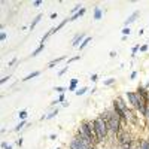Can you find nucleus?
Listing matches in <instances>:
<instances>
[{
  "label": "nucleus",
  "mask_w": 149,
  "mask_h": 149,
  "mask_svg": "<svg viewBox=\"0 0 149 149\" xmlns=\"http://www.w3.org/2000/svg\"><path fill=\"white\" fill-rule=\"evenodd\" d=\"M95 122V128H97V134H98V143L103 142L106 137H107V133H109V125L100 118V116H97L94 119Z\"/></svg>",
  "instance_id": "obj_1"
},
{
  "label": "nucleus",
  "mask_w": 149,
  "mask_h": 149,
  "mask_svg": "<svg viewBox=\"0 0 149 149\" xmlns=\"http://www.w3.org/2000/svg\"><path fill=\"white\" fill-rule=\"evenodd\" d=\"M107 125H109V131H110L112 134H115V136L121 131V118L115 113V112H112Z\"/></svg>",
  "instance_id": "obj_2"
},
{
  "label": "nucleus",
  "mask_w": 149,
  "mask_h": 149,
  "mask_svg": "<svg viewBox=\"0 0 149 149\" xmlns=\"http://www.w3.org/2000/svg\"><path fill=\"white\" fill-rule=\"evenodd\" d=\"M116 137H118V142H119V145H122L124 148H128V145L131 143V140H133V137H131V134L128 133V131H119L118 134H116Z\"/></svg>",
  "instance_id": "obj_3"
},
{
  "label": "nucleus",
  "mask_w": 149,
  "mask_h": 149,
  "mask_svg": "<svg viewBox=\"0 0 149 149\" xmlns=\"http://www.w3.org/2000/svg\"><path fill=\"white\" fill-rule=\"evenodd\" d=\"M70 149H95V146H88L86 143H84L82 140H79L78 137H74V139H72V142H70Z\"/></svg>",
  "instance_id": "obj_4"
},
{
  "label": "nucleus",
  "mask_w": 149,
  "mask_h": 149,
  "mask_svg": "<svg viewBox=\"0 0 149 149\" xmlns=\"http://www.w3.org/2000/svg\"><path fill=\"white\" fill-rule=\"evenodd\" d=\"M127 98H128V102H130V104L133 106V107H136V110H137V107H139V95H137V93H133V91H127Z\"/></svg>",
  "instance_id": "obj_5"
},
{
  "label": "nucleus",
  "mask_w": 149,
  "mask_h": 149,
  "mask_svg": "<svg viewBox=\"0 0 149 149\" xmlns=\"http://www.w3.org/2000/svg\"><path fill=\"white\" fill-rule=\"evenodd\" d=\"M85 40V34L84 33H79V34H76L73 37V42H72V45L73 46H81V42H84Z\"/></svg>",
  "instance_id": "obj_6"
},
{
  "label": "nucleus",
  "mask_w": 149,
  "mask_h": 149,
  "mask_svg": "<svg viewBox=\"0 0 149 149\" xmlns=\"http://www.w3.org/2000/svg\"><path fill=\"white\" fill-rule=\"evenodd\" d=\"M137 17H139V10H134L133 14L125 19V26H128V24H131V22H134L136 19H137Z\"/></svg>",
  "instance_id": "obj_7"
},
{
  "label": "nucleus",
  "mask_w": 149,
  "mask_h": 149,
  "mask_svg": "<svg viewBox=\"0 0 149 149\" xmlns=\"http://www.w3.org/2000/svg\"><path fill=\"white\" fill-rule=\"evenodd\" d=\"M85 10H86V9H85V8H82V9H81L79 12H76V14H74V15H72V17H70L69 19H70V21H74V19H78V18L84 17V14H85Z\"/></svg>",
  "instance_id": "obj_8"
},
{
  "label": "nucleus",
  "mask_w": 149,
  "mask_h": 149,
  "mask_svg": "<svg viewBox=\"0 0 149 149\" xmlns=\"http://www.w3.org/2000/svg\"><path fill=\"white\" fill-rule=\"evenodd\" d=\"M43 48H45V43H40L39 46H37L36 49H34V51H33V54H31V57H36L37 54H40L42 51H43Z\"/></svg>",
  "instance_id": "obj_9"
},
{
  "label": "nucleus",
  "mask_w": 149,
  "mask_h": 149,
  "mask_svg": "<svg viewBox=\"0 0 149 149\" xmlns=\"http://www.w3.org/2000/svg\"><path fill=\"white\" fill-rule=\"evenodd\" d=\"M39 74H40V72H33V73H30V74H27V76L26 78H22V81H30V79H33V78H36V76H39Z\"/></svg>",
  "instance_id": "obj_10"
},
{
  "label": "nucleus",
  "mask_w": 149,
  "mask_h": 149,
  "mask_svg": "<svg viewBox=\"0 0 149 149\" xmlns=\"http://www.w3.org/2000/svg\"><path fill=\"white\" fill-rule=\"evenodd\" d=\"M40 19H42V14H39V15H37V17H36V18L33 19V22H31V26H30V29L33 30V29H34V27L37 26V24H39V21H40Z\"/></svg>",
  "instance_id": "obj_11"
},
{
  "label": "nucleus",
  "mask_w": 149,
  "mask_h": 149,
  "mask_svg": "<svg viewBox=\"0 0 149 149\" xmlns=\"http://www.w3.org/2000/svg\"><path fill=\"white\" fill-rule=\"evenodd\" d=\"M102 15H103L102 9H100V8H95V9H94V19H100Z\"/></svg>",
  "instance_id": "obj_12"
},
{
  "label": "nucleus",
  "mask_w": 149,
  "mask_h": 149,
  "mask_svg": "<svg viewBox=\"0 0 149 149\" xmlns=\"http://www.w3.org/2000/svg\"><path fill=\"white\" fill-rule=\"evenodd\" d=\"M63 60H64V57H58V58H55V60H52V61H51V63H49V64H48V67H49V69H52V67H54V66H55L57 63H60V61H63Z\"/></svg>",
  "instance_id": "obj_13"
},
{
  "label": "nucleus",
  "mask_w": 149,
  "mask_h": 149,
  "mask_svg": "<svg viewBox=\"0 0 149 149\" xmlns=\"http://www.w3.org/2000/svg\"><path fill=\"white\" fill-rule=\"evenodd\" d=\"M76 85H78V79H72L70 81V86H69V91H74V90H76Z\"/></svg>",
  "instance_id": "obj_14"
},
{
  "label": "nucleus",
  "mask_w": 149,
  "mask_h": 149,
  "mask_svg": "<svg viewBox=\"0 0 149 149\" xmlns=\"http://www.w3.org/2000/svg\"><path fill=\"white\" fill-rule=\"evenodd\" d=\"M69 21H70V19H69V18H66V19H64V21H61V22H60V24H58V26H57V27H55V30H57V31H58V30H61V29H63V27H64V26H66V24H67V22H69Z\"/></svg>",
  "instance_id": "obj_15"
},
{
  "label": "nucleus",
  "mask_w": 149,
  "mask_h": 149,
  "mask_svg": "<svg viewBox=\"0 0 149 149\" xmlns=\"http://www.w3.org/2000/svg\"><path fill=\"white\" fill-rule=\"evenodd\" d=\"M91 40H93V37H85V40H84V42L81 43V46H79V49H84V48H85L86 45H88V43H90Z\"/></svg>",
  "instance_id": "obj_16"
},
{
  "label": "nucleus",
  "mask_w": 149,
  "mask_h": 149,
  "mask_svg": "<svg viewBox=\"0 0 149 149\" xmlns=\"http://www.w3.org/2000/svg\"><path fill=\"white\" fill-rule=\"evenodd\" d=\"M140 149H149V140L146 139L140 140Z\"/></svg>",
  "instance_id": "obj_17"
},
{
  "label": "nucleus",
  "mask_w": 149,
  "mask_h": 149,
  "mask_svg": "<svg viewBox=\"0 0 149 149\" xmlns=\"http://www.w3.org/2000/svg\"><path fill=\"white\" fill-rule=\"evenodd\" d=\"M57 115H58V109L52 110V112H51V113H49V115H46V119H52V118H55Z\"/></svg>",
  "instance_id": "obj_18"
},
{
  "label": "nucleus",
  "mask_w": 149,
  "mask_h": 149,
  "mask_svg": "<svg viewBox=\"0 0 149 149\" xmlns=\"http://www.w3.org/2000/svg\"><path fill=\"white\" fill-rule=\"evenodd\" d=\"M26 118H27V110H21L19 112V119L21 121H26Z\"/></svg>",
  "instance_id": "obj_19"
},
{
  "label": "nucleus",
  "mask_w": 149,
  "mask_h": 149,
  "mask_svg": "<svg viewBox=\"0 0 149 149\" xmlns=\"http://www.w3.org/2000/svg\"><path fill=\"white\" fill-rule=\"evenodd\" d=\"M24 125H26V121H21V122L18 124V125L15 127V131H19V130H22V128H24Z\"/></svg>",
  "instance_id": "obj_20"
},
{
  "label": "nucleus",
  "mask_w": 149,
  "mask_h": 149,
  "mask_svg": "<svg viewBox=\"0 0 149 149\" xmlns=\"http://www.w3.org/2000/svg\"><path fill=\"white\" fill-rule=\"evenodd\" d=\"M115 81H116L115 78H109V79L104 81V85H112V84H115Z\"/></svg>",
  "instance_id": "obj_21"
},
{
  "label": "nucleus",
  "mask_w": 149,
  "mask_h": 149,
  "mask_svg": "<svg viewBox=\"0 0 149 149\" xmlns=\"http://www.w3.org/2000/svg\"><path fill=\"white\" fill-rule=\"evenodd\" d=\"M57 93H60V94H64V91H66V88L64 86H57V88H54Z\"/></svg>",
  "instance_id": "obj_22"
},
{
  "label": "nucleus",
  "mask_w": 149,
  "mask_h": 149,
  "mask_svg": "<svg viewBox=\"0 0 149 149\" xmlns=\"http://www.w3.org/2000/svg\"><path fill=\"white\" fill-rule=\"evenodd\" d=\"M67 70H69V64H67V66H66L64 69H61V70L58 72V76H63V74H64V73H66Z\"/></svg>",
  "instance_id": "obj_23"
},
{
  "label": "nucleus",
  "mask_w": 149,
  "mask_h": 149,
  "mask_svg": "<svg viewBox=\"0 0 149 149\" xmlns=\"http://www.w3.org/2000/svg\"><path fill=\"white\" fill-rule=\"evenodd\" d=\"M122 33H124V36H127V34H130V33H131L130 27H124V29H122Z\"/></svg>",
  "instance_id": "obj_24"
},
{
  "label": "nucleus",
  "mask_w": 149,
  "mask_h": 149,
  "mask_svg": "<svg viewBox=\"0 0 149 149\" xmlns=\"http://www.w3.org/2000/svg\"><path fill=\"white\" fill-rule=\"evenodd\" d=\"M86 90H88V88H81V90H78V91H76V95H82V94H85Z\"/></svg>",
  "instance_id": "obj_25"
},
{
  "label": "nucleus",
  "mask_w": 149,
  "mask_h": 149,
  "mask_svg": "<svg viewBox=\"0 0 149 149\" xmlns=\"http://www.w3.org/2000/svg\"><path fill=\"white\" fill-rule=\"evenodd\" d=\"M139 49H140V45H136V46H134V48H133V54H131V55H133V57H134V55H136V54H137V51H139Z\"/></svg>",
  "instance_id": "obj_26"
},
{
  "label": "nucleus",
  "mask_w": 149,
  "mask_h": 149,
  "mask_svg": "<svg viewBox=\"0 0 149 149\" xmlns=\"http://www.w3.org/2000/svg\"><path fill=\"white\" fill-rule=\"evenodd\" d=\"M79 58H81V57H79V55H76V57H72V58H70V60H69V64H72V63H74V61H78V60H79Z\"/></svg>",
  "instance_id": "obj_27"
},
{
  "label": "nucleus",
  "mask_w": 149,
  "mask_h": 149,
  "mask_svg": "<svg viewBox=\"0 0 149 149\" xmlns=\"http://www.w3.org/2000/svg\"><path fill=\"white\" fill-rule=\"evenodd\" d=\"M2 148L3 149H12V145H8L6 142H2Z\"/></svg>",
  "instance_id": "obj_28"
},
{
  "label": "nucleus",
  "mask_w": 149,
  "mask_h": 149,
  "mask_svg": "<svg viewBox=\"0 0 149 149\" xmlns=\"http://www.w3.org/2000/svg\"><path fill=\"white\" fill-rule=\"evenodd\" d=\"M40 5H42V0H34V2H33V6H34V8L40 6Z\"/></svg>",
  "instance_id": "obj_29"
},
{
  "label": "nucleus",
  "mask_w": 149,
  "mask_h": 149,
  "mask_svg": "<svg viewBox=\"0 0 149 149\" xmlns=\"http://www.w3.org/2000/svg\"><path fill=\"white\" fill-rule=\"evenodd\" d=\"M17 61H18V60H17V58H12V60H10V61H9V63H8V66H9V67H10V66H14V64H15V63H17Z\"/></svg>",
  "instance_id": "obj_30"
},
{
  "label": "nucleus",
  "mask_w": 149,
  "mask_h": 149,
  "mask_svg": "<svg viewBox=\"0 0 149 149\" xmlns=\"http://www.w3.org/2000/svg\"><path fill=\"white\" fill-rule=\"evenodd\" d=\"M6 37H8V36H6V33H5V31H2V34H0V40H6Z\"/></svg>",
  "instance_id": "obj_31"
},
{
  "label": "nucleus",
  "mask_w": 149,
  "mask_h": 149,
  "mask_svg": "<svg viewBox=\"0 0 149 149\" xmlns=\"http://www.w3.org/2000/svg\"><path fill=\"white\" fill-rule=\"evenodd\" d=\"M140 51H142V52H146V51H148V45H142V46H140Z\"/></svg>",
  "instance_id": "obj_32"
},
{
  "label": "nucleus",
  "mask_w": 149,
  "mask_h": 149,
  "mask_svg": "<svg viewBox=\"0 0 149 149\" xmlns=\"http://www.w3.org/2000/svg\"><path fill=\"white\" fill-rule=\"evenodd\" d=\"M90 79H91V81H93V82H95V81H97V79H98V74H93V76H91V78H90Z\"/></svg>",
  "instance_id": "obj_33"
},
{
  "label": "nucleus",
  "mask_w": 149,
  "mask_h": 149,
  "mask_svg": "<svg viewBox=\"0 0 149 149\" xmlns=\"http://www.w3.org/2000/svg\"><path fill=\"white\" fill-rule=\"evenodd\" d=\"M136 76H137V72H133V73L130 74V79H136Z\"/></svg>",
  "instance_id": "obj_34"
},
{
  "label": "nucleus",
  "mask_w": 149,
  "mask_h": 149,
  "mask_svg": "<svg viewBox=\"0 0 149 149\" xmlns=\"http://www.w3.org/2000/svg\"><path fill=\"white\" fill-rule=\"evenodd\" d=\"M9 78H10V76H3V78H2V84L8 82V79H9Z\"/></svg>",
  "instance_id": "obj_35"
},
{
  "label": "nucleus",
  "mask_w": 149,
  "mask_h": 149,
  "mask_svg": "<svg viewBox=\"0 0 149 149\" xmlns=\"http://www.w3.org/2000/svg\"><path fill=\"white\" fill-rule=\"evenodd\" d=\"M109 55H110V57H112V58H113V57H116V52H115V51H112V52H110V54H109Z\"/></svg>",
  "instance_id": "obj_36"
},
{
  "label": "nucleus",
  "mask_w": 149,
  "mask_h": 149,
  "mask_svg": "<svg viewBox=\"0 0 149 149\" xmlns=\"http://www.w3.org/2000/svg\"><path fill=\"white\" fill-rule=\"evenodd\" d=\"M146 118L149 119V109H148V113H146Z\"/></svg>",
  "instance_id": "obj_37"
},
{
  "label": "nucleus",
  "mask_w": 149,
  "mask_h": 149,
  "mask_svg": "<svg viewBox=\"0 0 149 149\" xmlns=\"http://www.w3.org/2000/svg\"><path fill=\"white\" fill-rule=\"evenodd\" d=\"M57 149H60V148H57Z\"/></svg>",
  "instance_id": "obj_38"
}]
</instances>
